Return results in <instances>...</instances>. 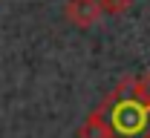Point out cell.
<instances>
[{
	"instance_id": "obj_4",
	"label": "cell",
	"mask_w": 150,
	"mask_h": 138,
	"mask_svg": "<svg viewBox=\"0 0 150 138\" xmlns=\"http://www.w3.org/2000/svg\"><path fill=\"white\" fill-rule=\"evenodd\" d=\"M98 3H101V12L104 15H112V18L133 9V0H98Z\"/></svg>"
},
{
	"instance_id": "obj_5",
	"label": "cell",
	"mask_w": 150,
	"mask_h": 138,
	"mask_svg": "<svg viewBox=\"0 0 150 138\" xmlns=\"http://www.w3.org/2000/svg\"><path fill=\"white\" fill-rule=\"evenodd\" d=\"M139 78H142V86H144V92H147V98H150V69L144 75H139Z\"/></svg>"
},
{
	"instance_id": "obj_2",
	"label": "cell",
	"mask_w": 150,
	"mask_h": 138,
	"mask_svg": "<svg viewBox=\"0 0 150 138\" xmlns=\"http://www.w3.org/2000/svg\"><path fill=\"white\" fill-rule=\"evenodd\" d=\"M101 3L98 0H67L64 3V18L72 23L75 29H90L101 20Z\"/></svg>"
},
{
	"instance_id": "obj_3",
	"label": "cell",
	"mask_w": 150,
	"mask_h": 138,
	"mask_svg": "<svg viewBox=\"0 0 150 138\" xmlns=\"http://www.w3.org/2000/svg\"><path fill=\"white\" fill-rule=\"evenodd\" d=\"M78 138H112L110 127H107V121H104V115L98 109L84 118V124L78 127Z\"/></svg>"
},
{
	"instance_id": "obj_1",
	"label": "cell",
	"mask_w": 150,
	"mask_h": 138,
	"mask_svg": "<svg viewBox=\"0 0 150 138\" xmlns=\"http://www.w3.org/2000/svg\"><path fill=\"white\" fill-rule=\"evenodd\" d=\"M112 138H150V98L139 75H127L98 104Z\"/></svg>"
}]
</instances>
